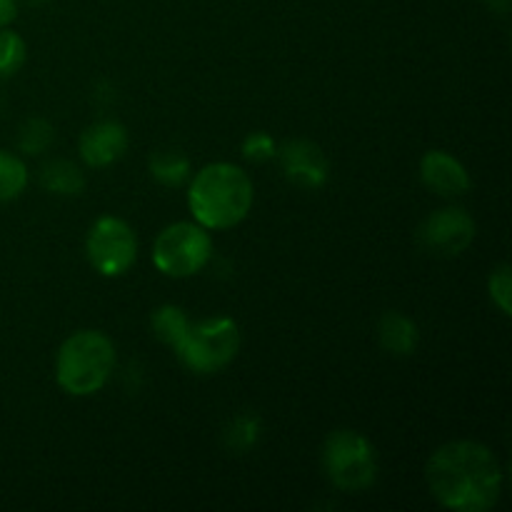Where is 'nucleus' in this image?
<instances>
[{
  "instance_id": "1",
  "label": "nucleus",
  "mask_w": 512,
  "mask_h": 512,
  "mask_svg": "<svg viewBox=\"0 0 512 512\" xmlns=\"http://www.w3.org/2000/svg\"><path fill=\"white\" fill-rule=\"evenodd\" d=\"M425 480L443 508L455 512H485L495 508L503 493V468L493 450L473 440H455L430 455Z\"/></svg>"
},
{
  "instance_id": "2",
  "label": "nucleus",
  "mask_w": 512,
  "mask_h": 512,
  "mask_svg": "<svg viewBox=\"0 0 512 512\" xmlns=\"http://www.w3.org/2000/svg\"><path fill=\"white\" fill-rule=\"evenodd\" d=\"M253 180L233 163L205 165L188 190L193 218L203 228L225 230L243 223L253 208Z\"/></svg>"
},
{
  "instance_id": "3",
  "label": "nucleus",
  "mask_w": 512,
  "mask_h": 512,
  "mask_svg": "<svg viewBox=\"0 0 512 512\" xmlns=\"http://www.w3.org/2000/svg\"><path fill=\"white\" fill-rule=\"evenodd\" d=\"M115 368V345L100 330H78L70 335L55 358V378L75 398L95 395L108 383Z\"/></svg>"
},
{
  "instance_id": "4",
  "label": "nucleus",
  "mask_w": 512,
  "mask_h": 512,
  "mask_svg": "<svg viewBox=\"0 0 512 512\" xmlns=\"http://www.w3.org/2000/svg\"><path fill=\"white\" fill-rule=\"evenodd\" d=\"M180 363L198 375L223 370L240 350V328L233 318H210L188 323L183 338L173 345Z\"/></svg>"
},
{
  "instance_id": "5",
  "label": "nucleus",
  "mask_w": 512,
  "mask_h": 512,
  "mask_svg": "<svg viewBox=\"0 0 512 512\" xmlns=\"http://www.w3.org/2000/svg\"><path fill=\"white\" fill-rule=\"evenodd\" d=\"M323 470L338 490L360 493L378 478V455L365 435L355 430H335L325 438Z\"/></svg>"
},
{
  "instance_id": "6",
  "label": "nucleus",
  "mask_w": 512,
  "mask_h": 512,
  "mask_svg": "<svg viewBox=\"0 0 512 512\" xmlns=\"http://www.w3.org/2000/svg\"><path fill=\"white\" fill-rule=\"evenodd\" d=\"M213 240L200 223H173L155 238L153 263L168 278H190L208 265Z\"/></svg>"
},
{
  "instance_id": "7",
  "label": "nucleus",
  "mask_w": 512,
  "mask_h": 512,
  "mask_svg": "<svg viewBox=\"0 0 512 512\" xmlns=\"http://www.w3.org/2000/svg\"><path fill=\"white\" fill-rule=\"evenodd\" d=\"M85 253L90 265L105 278H118L133 268L138 258V238L125 220L103 215L95 220L85 238Z\"/></svg>"
},
{
  "instance_id": "8",
  "label": "nucleus",
  "mask_w": 512,
  "mask_h": 512,
  "mask_svg": "<svg viewBox=\"0 0 512 512\" xmlns=\"http://www.w3.org/2000/svg\"><path fill=\"white\" fill-rule=\"evenodd\" d=\"M418 240L428 253L455 258L475 240V220L463 208H443L430 215L418 230Z\"/></svg>"
},
{
  "instance_id": "9",
  "label": "nucleus",
  "mask_w": 512,
  "mask_h": 512,
  "mask_svg": "<svg viewBox=\"0 0 512 512\" xmlns=\"http://www.w3.org/2000/svg\"><path fill=\"white\" fill-rule=\"evenodd\" d=\"M275 155L280 158L285 178L298 188L318 190L328 180V160L310 140H288Z\"/></svg>"
},
{
  "instance_id": "10",
  "label": "nucleus",
  "mask_w": 512,
  "mask_h": 512,
  "mask_svg": "<svg viewBox=\"0 0 512 512\" xmlns=\"http://www.w3.org/2000/svg\"><path fill=\"white\" fill-rule=\"evenodd\" d=\"M125 150H128V130L120 123H115V120H103V123L90 125L80 135V158L90 168L113 165L115 160L123 158Z\"/></svg>"
},
{
  "instance_id": "11",
  "label": "nucleus",
  "mask_w": 512,
  "mask_h": 512,
  "mask_svg": "<svg viewBox=\"0 0 512 512\" xmlns=\"http://www.w3.org/2000/svg\"><path fill=\"white\" fill-rule=\"evenodd\" d=\"M420 178L440 195H463L470 190V175L458 158L445 150H430L420 160Z\"/></svg>"
},
{
  "instance_id": "12",
  "label": "nucleus",
  "mask_w": 512,
  "mask_h": 512,
  "mask_svg": "<svg viewBox=\"0 0 512 512\" xmlns=\"http://www.w3.org/2000/svg\"><path fill=\"white\" fill-rule=\"evenodd\" d=\"M378 333L380 343L390 355H413L418 348V325L403 313H385Z\"/></svg>"
},
{
  "instance_id": "13",
  "label": "nucleus",
  "mask_w": 512,
  "mask_h": 512,
  "mask_svg": "<svg viewBox=\"0 0 512 512\" xmlns=\"http://www.w3.org/2000/svg\"><path fill=\"white\" fill-rule=\"evenodd\" d=\"M40 183L48 193L55 195H80L85 188V178L80 173L78 165L68 163V160H53L40 170Z\"/></svg>"
},
{
  "instance_id": "14",
  "label": "nucleus",
  "mask_w": 512,
  "mask_h": 512,
  "mask_svg": "<svg viewBox=\"0 0 512 512\" xmlns=\"http://www.w3.org/2000/svg\"><path fill=\"white\" fill-rule=\"evenodd\" d=\"M28 185V168L18 155L0 150V203L15 200Z\"/></svg>"
},
{
  "instance_id": "15",
  "label": "nucleus",
  "mask_w": 512,
  "mask_h": 512,
  "mask_svg": "<svg viewBox=\"0 0 512 512\" xmlns=\"http://www.w3.org/2000/svg\"><path fill=\"white\" fill-rule=\"evenodd\" d=\"M150 175L163 185H173L175 188L190 175V160L183 153H175V150L155 153L150 158Z\"/></svg>"
},
{
  "instance_id": "16",
  "label": "nucleus",
  "mask_w": 512,
  "mask_h": 512,
  "mask_svg": "<svg viewBox=\"0 0 512 512\" xmlns=\"http://www.w3.org/2000/svg\"><path fill=\"white\" fill-rule=\"evenodd\" d=\"M150 323H153V333L158 335L163 343L175 345L180 338H183L190 320L188 315H185V310L178 308V305H163V308L155 310Z\"/></svg>"
},
{
  "instance_id": "17",
  "label": "nucleus",
  "mask_w": 512,
  "mask_h": 512,
  "mask_svg": "<svg viewBox=\"0 0 512 512\" xmlns=\"http://www.w3.org/2000/svg\"><path fill=\"white\" fill-rule=\"evenodd\" d=\"M25 40L8 28H0V78H10L25 63Z\"/></svg>"
},
{
  "instance_id": "18",
  "label": "nucleus",
  "mask_w": 512,
  "mask_h": 512,
  "mask_svg": "<svg viewBox=\"0 0 512 512\" xmlns=\"http://www.w3.org/2000/svg\"><path fill=\"white\" fill-rule=\"evenodd\" d=\"M55 138V130L50 128V123H45L43 118H30L28 123L20 128V150H25V153H43L45 148H48L50 143H53Z\"/></svg>"
},
{
  "instance_id": "19",
  "label": "nucleus",
  "mask_w": 512,
  "mask_h": 512,
  "mask_svg": "<svg viewBox=\"0 0 512 512\" xmlns=\"http://www.w3.org/2000/svg\"><path fill=\"white\" fill-rule=\"evenodd\" d=\"M488 290L493 303L498 305L500 313H512V278H510V265H498L488 278Z\"/></svg>"
},
{
  "instance_id": "20",
  "label": "nucleus",
  "mask_w": 512,
  "mask_h": 512,
  "mask_svg": "<svg viewBox=\"0 0 512 512\" xmlns=\"http://www.w3.org/2000/svg\"><path fill=\"white\" fill-rule=\"evenodd\" d=\"M275 153H278V145H275V140L270 138L268 133H263V130L250 133L248 138L243 140V155L248 160H253V163H265V160L275 158Z\"/></svg>"
},
{
  "instance_id": "21",
  "label": "nucleus",
  "mask_w": 512,
  "mask_h": 512,
  "mask_svg": "<svg viewBox=\"0 0 512 512\" xmlns=\"http://www.w3.org/2000/svg\"><path fill=\"white\" fill-rule=\"evenodd\" d=\"M258 438V420L253 418H238L233 423V433H230V445L238 450L250 448Z\"/></svg>"
},
{
  "instance_id": "22",
  "label": "nucleus",
  "mask_w": 512,
  "mask_h": 512,
  "mask_svg": "<svg viewBox=\"0 0 512 512\" xmlns=\"http://www.w3.org/2000/svg\"><path fill=\"white\" fill-rule=\"evenodd\" d=\"M18 15V0H0V28H8Z\"/></svg>"
},
{
  "instance_id": "23",
  "label": "nucleus",
  "mask_w": 512,
  "mask_h": 512,
  "mask_svg": "<svg viewBox=\"0 0 512 512\" xmlns=\"http://www.w3.org/2000/svg\"><path fill=\"white\" fill-rule=\"evenodd\" d=\"M30 3H48V0H30Z\"/></svg>"
}]
</instances>
